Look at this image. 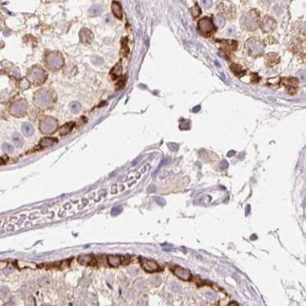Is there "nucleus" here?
Here are the masks:
<instances>
[{"label":"nucleus","instance_id":"obj_1","mask_svg":"<svg viewBox=\"0 0 306 306\" xmlns=\"http://www.w3.org/2000/svg\"><path fill=\"white\" fill-rule=\"evenodd\" d=\"M34 101L41 108H48L52 103V95L47 90H41L35 94Z\"/></svg>","mask_w":306,"mask_h":306},{"label":"nucleus","instance_id":"obj_2","mask_svg":"<svg viewBox=\"0 0 306 306\" xmlns=\"http://www.w3.org/2000/svg\"><path fill=\"white\" fill-rule=\"evenodd\" d=\"M46 63H47V66H48L51 70L60 69L64 63L62 55L60 52H57V51L48 53V55L46 57Z\"/></svg>","mask_w":306,"mask_h":306},{"label":"nucleus","instance_id":"obj_3","mask_svg":"<svg viewBox=\"0 0 306 306\" xmlns=\"http://www.w3.org/2000/svg\"><path fill=\"white\" fill-rule=\"evenodd\" d=\"M28 78L35 84H41L46 78V73L39 66H35L28 71Z\"/></svg>","mask_w":306,"mask_h":306},{"label":"nucleus","instance_id":"obj_4","mask_svg":"<svg viewBox=\"0 0 306 306\" xmlns=\"http://www.w3.org/2000/svg\"><path fill=\"white\" fill-rule=\"evenodd\" d=\"M242 24L248 29H256L258 26V15L255 12L252 11L246 13L242 18Z\"/></svg>","mask_w":306,"mask_h":306},{"label":"nucleus","instance_id":"obj_5","mask_svg":"<svg viewBox=\"0 0 306 306\" xmlns=\"http://www.w3.org/2000/svg\"><path fill=\"white\" fill-rule=\"evenodd\" d=\"M58 128V122L52 117H46L41 122V131L43 134H52Z\"/></svg>","mask_w":306,"mask_h":306},{"label":"nucleus","instance_id":"obj_6","mask_svg":"<svg viewBox=\"0 0 306 306\" xmlns=\"http://www.w3.org/2000/svg\"><path fill=\"white\" fill-rule=\"evenodd\" d=\"M246 47L249 50V53H250L251 55H254V56L261 54V52L263 51V48H264L263 43L259 40L254 39V38H252V39H250L247 42Z\"/></svg>","mask_w":306,"mask_h":306},{"label":"nucleus","instance_id":"obj_7","mask_svg":"<svg viewBox=\"0 0 306 306\" xmlns=\"http://www.w3.org/2000/svg\"><path fill=\"white\" fill-rule=\"evenodd\" d=\"M26 112V103L25 100H19L14 102L11 107V113L13 116L22 117Z\"/></svg>","mask_w":306,"mask_h":306},{"label":"nucleus","instance_id":"obj_8","mask_svg":"<svg viewBox=\"0 0 306 306\" xmlns=\"http://www.w3.org/2000/svg\"><path fill=\"white\" fill-rule=\"evenodd\" d=\"M198 26H199V30L203 34H209L210 32H212L214 30V25L211 21V19L206 18V17L201 19L198 23Z\"/></svg>","mask_w":306,"mask_h":306},{"label":"nucleus","instance_id":"obj_9","mask_svg":"<svg viewBox=\"0 0 306 306\" xmlns=\"http://www.w3.org/2000/svg\"><path fill=\"white\" fill-rule=\"evenodd\" d=\"M140 264L142 269L147 272H155L160 270V267L156 262L150 259H146V258H140Z\"/></svg>","mask_w":306,"mask_h":306},{"label":"nucleus","instance_id":"obj_10","mask_svg":"<svg viewBox=\"0 0 306 306\" xmlns=\"http://www.w3.org/2000/svg\"><path fill=\"white\" fill-rule=\"evenodd\" d=\"M173 272L174 273V275H176L178 278L182 279L184 281H188L191 279V273L188 270H186L182 266H174L173 267Z\"/></svg>","mask_w":306,"mask_h":306},{"label":"nucleus","instance_id":"obj_11","mask_svg":"<svg viewBox=\"0 0 306 306\" xmlns=\"http://www.w3.org/2000/svg\"><path fill=\"white\" fill-rule=\"evenodd\" d=\"M79 38H80V41L83 43H90L92 39H93V34L92 32L88 29V28H82L79 32Z\"/></svg>","mask_w":306,"mask_h":306},{"label":"nucleus","instance_id":"obj_12","mask_svg":"<svg viewBox=\"0 0 306 306\" xmlns=\"http://www.w3.org/2000/svg\"><path fill=\"white\" fill-rule=\"evenodd\" d=\"M275 26H276V23L272 18L267 17V16L264 18V20L262 22V28L264 29V31L270 32L274 29Z\"/></svg>","mask_w":306,"mask_h":306},{"label":"nucleus","instance_id":"obj_13","mask_svg":"<svg viewBox=\"0 0 306 306\" xmlns=\"http://www.w3.org/2000/svg\"><path fill=\"white\" fill-rule=\"evenodd\" d=\"M103 11V8L101 5H98V4H94L92 5L90 9H89V11H88V13L91 17H94V16H98L101 14Z\"/></svg>","mask_w":306,"mask_h":306},{"label":"nucleus","instance_id":"obj_14","mask_svg":"<svg viewBox=\"0 0 306 306\" xmlns=\"http://www.w3.org/2000/svg\"><path fill=\"white\" fill-rule=\"evenodd\" d=\"M111 9H112V12L113 14L115 15L117 18L121 19L122 17V7L120 5L119 2L117 1H113L112 5H111Z\"/></svg>","mask_w":306,"mask_h":306},{"label":"nucleus","instance_id":"obj_15","mask_svg":"<svg viewBox=\"0 0 306 306\" xmlns=\"http://www.w3.org/2000/svg\"><path fill=\"white\" fill-rule=\"evenodd\" d=\"M123 258L121 256H115V255H110L108 257V261L109 266H118L120 264L122 263Z\"/></svg>","mask_w":306,"mask_h":306},{"label":"nucleus","instance_id":"obj_16","mask_svg":"<svg viewBox=\"0 0 306 306\" xmlns=\"http://www.w3.org/2000/svg\"><path fill=\"white\" fill-rule=\"evenodd\" d=\"M22 132L24 133V135L26 137H31L34 133V128L31 124L25 122L22 125Z\"/></svg>","mask_w":306,"mask_h":306},{"label":"nucleus","instance_id":"obj_17","mask_svg":"<svg viewBox=\"0 0 306 306\" xmlns=\"http://www.w3.org/2000/svg\"><path fill=\"white\" fill-rule=\"evenodd\" d=\"M57 141H58V139H54V138H44L41 140L40 145L42 147H48V146H51V145L55 144Z\"/></svg>","mask_w":306,"mask_h":306},{"label":"nucleus","instance_id":"obj_18","mask_svg":"<svg viewBox=\"0 0 306 306\" xmlns=\"http://www.w3.org/2000/svg\"><path fill=\"white\" fill-rule=\"evenodd\" d=\"M12 141L16 146H21L24 143V139L19 133H14L12 135Z\"/></svg>","mask_w":306,"mask_h":306},{"label":"nucleus","instance_id":"obj_19","mask_svg":"<svg viewBox=\"0 0 306 306\" xmlns=\"http://www.w3.org/2000/svg\"><path fill=\"white\" fill-rule=\"evenodd\" d=\"M74 127V122H68L64 124V125L60 128V135H67L69 134L72 130V128Z\"/></svg>","mask_w":306,"mask_h":306},{"label":"nucleus","instance_id":"obj_20","mask_svg":"<svg viewBox=\"0 0 306 306\" xmlns=\"http://www.w3.org/2000/svg\"><path fill=\"white\" fill-rule=\"evenodd\" d=\"M92 256L91 255H81L79 258H78V261L79 263H81L82 265H88V264H91V261H92Z\"/></svg>","mask_w":306,"mask_h":306},{"label":"nucleus","instance_id":"obj_21","mask_svg":"<svg viewBox=\"0 0 306 306\" xmlns=\"http://www.w3.org/2000/svg\"><path fill=\"white\" fill-rule=\"evenodd\" d=\"M70 108H71V110L74 112V113H78L80 108H81V105L78 103V102H72L71 105H70Z\"/></svg>","mask_w":306,"mask_h":306},{"label":"nucleus","instance_id":"obj_22","mask_svg":"<svg viewBox=\"0 0 306 306\" xmlns=\"http://www.w3.org/2000/svg\"><path fill=\"white\" fill-rule=\"evenodd\" d=\"M111 73H112L113 75L120 76V75L122 74V66H121V64H120V63L116 64L115 67H114V68L112 69V72H111Z\"/></svg>","mask_w":306,"mask_h":306},{"label":"nucleus","instance_id":"obj_23","mask_svg":"<svg viewBox=\"0 0 306 306\" xmlns=\"http://www.w3.org/2000/svg\"><path fill=\"white\" fill-rule=\"evenodd\" d=\"M190 12H191V14H192L194 17H197V16H199L200 13H201V9H200V8H199L198 5H195L193 8H191Z\"/></svg>","mask_w":306,"mask_h":306},{"label":"nucleus","instance_id":"obj_24","mask_svg":"<svg viewBox=\"0 0 306 306\" xmlns=\"http://www.w3.org/2000/svg\"><path fill=\"white\" fill-rule=\"evenodd\" d=\"M2 148H3V150H5L7 153H9V154H12V153L13 152V147H12V145L9 144V143H4V144L2 145Z\"/></svg>","mask_w":306,"mask_h":306},{"label":"nucleus","instance_id":"obj_25","mask_svg":"<svg viewBox=\"0 0 306 306\" xmlns=\"http://www.w3.org/2000/svg\"><path fill=\"white\" fill-rule=\"evenodd\" d=\"M217 23H218L219 27H223L224 25H225V19L222 16H218L217 17Z\"/></svg>","mask_w":306,"mask_h":306},{"label":"nucleus","instance_id":"obj_26","mask_svg":"<svg viewBox=\"0 0 306 306\" xmlns=\"http://www.w3.org/2000/svg\"><path fill=\"white\" fill-rule=\"evenodd\" d=\"M154 200L156 201V202L157 204H159L160 205H165V204H166V201H165L163 198L158 197V196H156V197H154Z\"/></svg>","mask_w":306,"mask_h":306},{"label":"nucleus","instance_id":"obj_27","mask_svg":"<svg viewBox=\"0 0 306 306\" xmlns=\"http://www.w3.org/2000/svg\"><path fill=\"white\" fill-rule=\"evenodd\" d=\"M20 87H21L23 90L27 89L28 87H29V82H28L26 79H23V80L20 82Z\"/></svg>","mask_w":306,"mask_h":306},{"label":"nucleus","instance_id":"obj_28","mask_svg":"<svg viewBox=\"0 0 306 306\" xmlns=\"http://www.w3.org/2000/svg\"><path fill=\"white\" fill-rule=\"evenodd\" d=\"M202 4H203L204 8L208 9V8H210V7L212 6L213 3H212V0H203V1H202Z\"/></svg>","mask_w":306,"mask_h":306},{"label":"nucleus","instance_id":"obj_29","mask_svg":"<svg viewBox=\"0 0 306 306\" xmlns=\"http://www.w3.org/2000/svg\"><path fill=\"white\" fill-rule=\"evenodd\" d=\"M168 146L171 151H174V152L177 151L178 148H179V145L176 144V143H168Z\"/></svg>","mask_w":306,"mask_h":306},{"label":"nucleus","instance_id":"obj_30","mask_svg":"<svg viewBox=\"0 0 306 306\" xmlns=\"http://www.w3.org/2000/svg\"><path fill=\"white\" fill-rule=\"evenodd\" d=\"M122 209V208L121 206H119V207H114V208L112 209V215H117V214L121 213Z\"/></svg>","mask_w":306,"mask_h":306},{"label":"nucleus","instance_id":"obj_31","mask_svg":"<svg viewBox=\"0 0 306 306\" xmlns=\"http://www.w3.org/2000/svg\"><path fill=\"white\" fill-rule=\"evenodd\" d=\"M299 76H300V78L302 80V81H306V72L304 71H301L299 73Z\"/></svg>","mask_w":306,"mask_h":306},{"label":"nucleus","instance_id":"obj_32","mask_svg":"<svg viewBox=\"0 0 306 306\" xmlns=\"http://www.w3.org/2000/svg\"><path fill=\"white\" fill-rule=\"evenodd\" d=\"M227 167H228V162L226 160H222L221 162V169L225 170V169H227Z\"/></svg>","mask_w":306,"mask_h":306},{"label":"nucleus","instance_id":"obj_33","mask_svg":"<svg viewBox=\"0 0 306 306\" xmlns=\"http://www.w3.org/2000/svg\"><path fill=\"white\" fill-rule=\"evenodd\" d=\"M234 155H236V152L235 151H230V152L228 153V156H232Z\"/></svg>","mask_w":306,"mask_h":306},{"label":"nucleus","instance_id":"obj_34","mask_svg":"<svg viewBox=\"0 0 306 306\" xmlns=\"http://www.w3.org/2000/svg\"><path fill=\"white\" fill-rule=\"evenodd\" d=\"M200 109H201V106H197L196 108H193V112H198Z\"/></svg>","mask_w":306,"mask_h":306},{"label":"nucleus","instance_id":"obj_35","mask_svg":"<svg viewBox=\"0 0 306 306\" xmlns=\"http://www.w3.org/2000/svg\"><path fill=\"white\" fill-rule=\"evenodd\" d=\"M230 305H231V306H232V305H236V306H237L238 304H237V303H235V302H231Z\"/></svg>","mask_w":306,"mask_h":306}]
</instances>
